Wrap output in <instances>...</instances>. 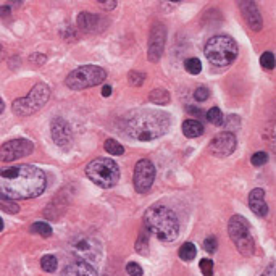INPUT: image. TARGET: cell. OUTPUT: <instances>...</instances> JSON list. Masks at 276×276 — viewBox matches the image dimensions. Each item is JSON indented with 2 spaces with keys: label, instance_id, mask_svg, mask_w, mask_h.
<instances>
[{
  "label": "cell",
  "instance_id": "obj_1",
  "mask_svg": "<svg viewBox=\"0 0 276 276\" xmlns=\"http://www.w3.org/2000/svg\"><path fill=\"white\" fill-rule=\"evenodd\" d=\"M47 188V176L34 165L0 168V197L5 200H25L39 197Z\"/></svg>",
  "mask_w": 276,
  "mask_h": 276
},
{
  "label": "cell",
  "instance_id": "obj_2",
  "mask_svg": "<svg viewBox=\"0 0 276 276\" xmlns=\"http://www.w3.org/2000/svg\"><path fill=\"white\" fill-rule=\"evenodd\" d=\"M124 128L128 136L136 141H154L163 136L170 128V115L152 109L134 110L126 118Z\"/></svg>",
  "mask_w": 276,
  "mask_h": 276
},
{
  "label": "cell",
  "instance_id": "obj_3",
  "mask_svg": "<svg viewBox=\"0 0 276 276\" xmlns=\"http://www.w3.org/2000/svg\"><path fill=\"white\" fill-rule=\"evenodd\" d=\"M144 230L160 241L173 242L179 236V221L171 208L155 205L144 213Z\"/></svg>",
  "mask_w": 276,
  "mask_h": 276
},
{
  "label": "cell",
  "instance_id": "obj_4",
  "mask_svg": "<svg viewBox=\"0 0 276 276\" xmlns=\"http://www.w3.org/2000/svg\"><path fill=\"white\" fill-rule=\"evenodd\" d=\"M205 57L215 67H230L237 57V44L230 36H213L205 44Z\"/></svg>",
  "mask_w": 276,
  "mask_h": 276
},
{
  "label": "cell",
  "instance_id": "obj_5",
  "mask_svg": "<svg viewBox=\"0 0 276 276\" xmlns=\"http://www.w3.org/2000/svg\"><path fill=\"white\" fill-rule=\"evenodd\" d=\"M86 175L102 189H110L119 181V168L112 158H95L86 168Z\"/></svg>",
  "mask_w": 276,
  "mask_h": 276
},
{
  "label": "cell",
  "instance_id": "obj_6",
  "mask_svg": "<svg viewBox=\"0 0 276 276\" xmlns=\"http://www.w3.org/2000/svg\"><path fill=\"white\" fill-rule=\"evenodd\" d=\"M105 79L107 73L104 68L97 67V65H84V67L71 71L67 76V79H65V84L73 91H82V89L99 86Z\"/></svg>",
  "mask_w": 276,
  "mask_h": 276
},
{
  "label": "cell",
  "instance_id": "obj_7",
  "mask_svg": "<svg viewBox=\"0 0 276 276\" xmlns=\"http://www.w3.org/2000/svg\"><path fill=\"white\" fill-rule=\"evenodd\" d=\"M50 97V87L47 84H36L31 89L26 97L23 99H16L13 102V112L18 117H28L33 115L38 110H40L42 107L47 104V100Z\"/></svg>",
  "mask_w": 276,
  "mask_h": 276
},
{
  "label": "cell",
  "instance_id": "obj_8",
  "mask_svg": "<svg viewBox=\"0 0 276 276\" xmlns=\"http://www.w3.org/2000/svg\"><path fill=\"white\" fill-rule=\"evenodd\" d=\"M228 233H230L231 241L235 242L236 249L242 255H252L255 252V241L250 233V226L241 215H235L228 225Z\"/></svg>",
  "mask_w": 276,
  "mask_h": 276
},
{
  "label": "cell",
  "instance_id": "obj_9",
  "mask_svg": "<svg viewBox=\"0 0 276 276\" xmlns=\"http://www.w3.org/2000/svg\"><path fill=\"white\" fill-rule=\"evenodd\" d=\"M134 189L139 194H146L151 191L155 181V166L151 160H139L134 168Z\"/></svg>",
  "mask_w": 276,
  "mask_h": 276
},
{
  "label": "cell",
  "instance_id": "obj_10",
  "mask_svg": "<svg viewBox=\"0 0 276 276\" xmlns=\"http://www.w3.org/2000/svg\"><path fill=\"white\" fill-rule=\"evenodd\" d=\"M34 151V144L28 139H13L5 142L0 147V160L8 163V161H15L18 158L28 157Z\"/></svg>",
  "mask_w": 276,
  "mask_h": 276
},
{
  "label": "cell",
  "instance_id": "obj_11",
  "mask_svg": "<svg viewBox=\"0 0 276 276\" xmlns=\"http://www.w3.org/2000/svg\"><path fill=\"white\" fill-rule=\"evenodd\" d=\"M71 250L79 257L82 262L94 260L100 254V244L89 236H78L71 242Z\"/></svg>",
  "mask_w": 276,
  "mask_h": 276
},
{
  "label": "cell",
  "instance_id": "obj_12",
  "mask_svg": "<svg viewBox=\"0 0 276 276\" xmlns=\"http://www.w3.org/2000/svg\"><path fill=\"white\" fill-rule=\"evenodd\" d=\"M236 149V137L230 131L217 134L210 142V152L217 157H228Z\"/></svg>",
  "mask_w": 276,
  "mask_h": 276
},
{
  "label": "cell",
  "instance_id": "obj_13",
  "mask_svg": "<svg viewBox=\"0 0 276 276\" xmlns=\"http://www.w3.org/2000/svg\"><path fill=\"white\" fill-rule=\"evenodd\" d=\"M165 40H166V29L163 25L157 23L152 31H151V40H149V60L151 62H158L161 53L165 49Z\"/></svg>",
  "mask_w": 276,
  "mask_h": 276
},
{
  "label": "cell",
  "instance_id": "obj_14",
  "mask_svg": "<svg viewBox=\"0 0 276 276\" xmlns=\"http://www.w3.org/2000/svg\"><path fill=\"white\" fill-rule=\"evenodd\" d=\"M71 126L63 118H55L52 121V139L58 147H65L71 142Z\"/></svg>",
  "mask_w": 276,
  "mask_h": 276
},
{
  "label": "cell",
  "instance_id": "obj_15",
  "mask_svg": "<svg viewBox=\"0 0 276 276\" xmlns=\"http://www.w3.org/2000/svg\"><path fill=\"white\" fill-rule=\"evenodd\" d=\"M239 7H241L244 20L249 25V28L252 29V31H260L263 23H262L259 7H257L254 2H241L239 3Z\"/></svg>",
  "mask_w": 276,
  "mask_h": 276
},
{
  "label": "cell",
  "instance_id": "obj_16",
  "mask_svg": "<svg viewBox=\"0 0 276 276\" xmlns=\"http://www.w3.org/2000/svg\"><path fill=\"white\" fill-rule=\"evenodd\" d=\"M249 207L257 217H267L268 215V203L265 202V191L257 188L249 196Z\"/></svg>",
  "mask_w": 276,
  "mask_h": 276
},
{
  "label": "cell",
  "instance_id": "obj_17",
  "mask_svg": "<svg viewBox=\"0 0 276 276\" xmlns=\"http://www.w3.org/2000/svg\"><path fill=\"white\" fill-rule=\"evenodd\" d=\"M102 23H107V21L102 16L89 13V11H82V13H79V16H78V26L86 33H99L102 29L100 28Z\"/></svg>",
  "mask_w": 276,
  "mask_h": 276
},
{
  "label": "cell",
  "instance_id": "obj_18",
  "mask_svg": "<svg viewBox=\"0 0 276 276\" xmlns=\"http://www.w3.org/2000/svg\"><path fill=\"white\" fill-rule=\"evenodd\" d=\"M62 276H99V275L94 270V267L91 265V263L82 262V260H76L73 263H70V265L63 270Z\"/></svg>",
  "mask_w": 276,
  "mask_h": 276
},
{
  "label": "cell",
  "instance_id": "obj_19",
  "mask_svg": "<svg viewBox=\"0 0 276 276\" xmlns=\"http://www.w3.org/2000/svg\"><path fill=\"white\" fill-rule=\"evenodd\" d=\"M183 133L189 139H194V137H199L203 134V126L197 119H186L183 123Z\"/></svg>",
  "mask_w": 276,
  "mask_h": 276
},
{
  "label": "cell",
  "instance_id": "obj_20",
  "mask_svg": "<svg viewBox=\"0 0 276 276\" xmlns=\"http://www.w3.org/2000/svg\"><path fill=\"white\" fill-rule=\"evenodd\" d=\"M149 99H151L152 104H157V105H166L170 104V94L165 89H154L149 95Z\"/></svg>",
  "mask_w": 276,
  "mask_h": 276
},
{
  "label": "cell",
  "instance_id": "obj_21",
  "mask_svg": "<svg viewBox=\"0 0 276 276\" xmlns=\"http://www.w3.org/2000/svg\"><path fill=\"white\" fill-rule=\"evenodd\" d=\"M196 255H197V249L193 242H184L181 247H179V257H181V260L184 262L194 260Z\"/></svg>",
  "mask_w": 276,
  "mask_h": 276
},
{
  "label": "cell",
  "instance_id": "obj_22",
  "mask_svg": "<svg viewBox=\"0 0 276 276\" xmlns=\"http://www.w3.org/2000/svg\"><path fill=\"white\" fill-rule=\"evenodd\" d=\"M29 231L34 233V235H39L42 237H49L52 235V228L49 226V223H44V221H38V223H34Z\"/></svg>",
  "mask_w": 276,
  "mask_h": 276
},
{
  "label": "cell",
  "instance_id": "obj_23",
  "mask_svg": "<svg viewBox=\"0 0 276 276\" xmlns=\"http://www.w3.org/2000/svg\"><path fill=\"white\" fill-rule=\"evenodd\" d=\"M207 119L208 123H212L213 126H221L223 124V113H221L220 109H217V107H213V109H210L207 112Z\"/></svg>",
  "mask_w": 276,
  "mask_h": 276
},
{
  "label": "cell",
  "instance_id": "obj_24",
  "mask_svg": "<svg viewBox=\"0 0 276 276\" xmlns=\"http://www.w3.org/2000/svg\"><path fill=\"white\" fill-rule=\"evenodd\" d=\"M136 250L139 252V254H144L146 255L149 252V233L144 230L139 237H137V242H136Z\"/></svg>",
  "mask_w": 276,
  "mask_h": 276
},
{
  "label": "cell",
  "instance_id": "obj_25",
  "mask_svg": "<svg viewBox=\"0 0 276 276\" xmlns=\"http://www.w3.org/2000/svg\"><path fill=\"white\" fill-rule=\"evenodd\" d=\"M184 68L191 75H199L202 71V62L199 58H188L184 62Z\"/></svg>",
  "mask_w": 276,
  "mask_h": 276
},
{
  "label": "cell",
  "instance_id": "obj_26",
  "mask_svg": "<svg viewBox=\"0 0 276 276\" xmlns=\"http://www.w3.org/2000/svg\"><path fill=\"white\" fill-rule=\"evenodd\" d=\"M104 147H105V151L109 152L110 155H123L124 154V147L118 141H115V139L105 141V146Z\"/></svg>",
  "mask_w": 276,
  "mask_h": 276
},
{
  "label": "cell",
  "instance_id": "obj_27",
  "mask_svg": "<svg viewBox=\"0 0 276 276\" xmlns=\"http://www.w3.org/2000/svg\"><path fill=\"white\" fill-rule=\"evenodd\" d=\"M57 259L53 255H44L42 257V260H40V267L44 272H49V273H53L57 270Z\"/></svg>",
  "mask_w": 276,
  "mask_h": 276
},
{
  "label": "cell",
  "instance_id": "obj_28",
  "mask_svg": "<svg viewBox=\"0 0 276 276\" xmlns=\"http://www.w3.org/2000/svg\"><path fill=\"white\" fill-rule=\"evenodd\" d=\"M128 81L131 86H134V87H139L144 84V81H146V75L144 73H139V71H131L129 73V78H128Z\"/></svg>",
  "mask_w": 276,
  "mask_h": 276
},
{
  "label": "cell",
  "instance_id": "obj_29",
  "mask_svg": "<svg viewBox=\"0 0 276 276\" xmlns=\"http://www.w3.org/2000/svg\"><path fill=\"white\" fill-rule=\"evenodd\" d=\"M260 65L265 70H273L275 68V55L273 52H265L260 57Z\"/></svg>",
  "mask_w": 276,
  "mask_h": 276
},
{
  "label": "cell",
  "instance_id": "obj_30",
  "mask_svg": "<svg viewBox=\"0 0 276 276\" xmlns=\"http://www.w3.org/2000/svg\"><path fill=\"white\" fill-rule=\"evenodd\" d=\"M268 161V154L267 152H257L252 155L250 158V163L255 165V166H263Z\"/></svg>",
  "mask_w": 276,
  "mask_h": 276
},
{
  "label": "cell",
  "instance_id": "obj_31",
  "mask_svg": "<svg viewBox=\"0 0 276 276\" xmlns=\"http://www.w3.org/2000/svg\"><path fill=\"white\" fill-rule=\"evenodd\" d=\"M200 270H202L203 276H213V262L210 259L200 260Z\"/></svg>",
  "mask_w": 276,
  "mask_h": 276
},
{
  "label": "cell",
  "instance_id": "obj_32",
  "mask_svg": "<svg viewBox=\"0 0 276 276\" xmlns=\"http://www.w3.org/2000/svg\"><path fill=\"white\" fill-rule=\"evenodd\" d=\"M217 247H218L217 237L210 236V237L205 239V241H203V249H205L208 254H213V252H217Z\"/></svg>",
  "mask_w": 276,
  "mask_h": 276
},
{
  "label": "cell",
  "instance_id": "obj_33",
  "mask_svg": "<svg viewBox=\"0 0 276 276\" xmlns=\"http://www.w3.org/2000/svg\"><path fill=\"white\" fill-rule=\"evenodd\" d=\"M126 272H128L129 276H142V268L139 263H134V262H129L128 265H126Z\"/></svg>",
  "mask_w": 276,
  "mask_h": 276
},
{
  "label": "cell",
  "instance_id": "obj_34",
  "mask_svg": "<svg viewBox=\"0 0 276 276\" xmlns=\"http://www.w3.org/2000/svg\"><path fill=\"white\" fill-rule=\"evenodd\" d=\"M208 97H210V91L207 87H197L194 91V99L197 102H203V100H207Z\"/></svg>",
  "mask_w": 276,
  "mask_h": 276
},
{
  "label": "cell",
  "instance_id": "obj_35",
  "mask_svg": "<svg viewBox=\"0 0 276 276\" xmlns=\"http://www.w3.org/2000/svg\"><path fill=\"white\" fill-rule=\"evenodd\" d=\"M0 210H3V212H7V213H18V212H20V207H18L16 203H11L8 200V202L0 203Z\"/></svg>",
  "mask_w": 276,
  "mask_h": 276
},
{
  "label": "cell",
  "instance_id": "obj_36",
  "mask_svg": "<svg viewBox=\"0 0 276 276\" xmlns=\"http://www.w3.org/2000/svg\"><path fill=\"white\" fill-rule=\"evenodd\" d=\"M100 7L105 8V10H113L117 7V2H113V0H112V2H109V3H100Z\"/></svg>",
  "mask_w": 276,
  "mask_h": 276
},
{
  "label": "cell",
  "instance_id": "obj_37",
  "mask_svg": "<svg viewBox=\"0 0 276 276\" xmlns=\"http://www.w3.org/2000/svg\"><path fill=\"white\" fill-rule=\"evenodd\" d=\"M110 94H112V87L110 86H104V87H102V95H104V97H109Z\"/></svg>",
  "mask_w": 276,
  "mask_h": 276
},
{
  "label": "cell",
  "instance_id": "obj_38",
  "mask_svg": "<svg viewBox=\"0 0 276 276\" xmlns=\"http://www.w3.org/2000/svg\"><path fill=\"white\" fill-rule=\"evenodd\" d=\"M10 15V7H0V16H8Z\"/></svg>",
  "mask_w": 276,
  "mask_h": 276
},
{
  "label": "cell",
  "instance_id": "obj_39",
  "mask_svg": "<svg viewBox=\"0 0 276 276\" xmlns=\"http://www.w3.org/2000/svg\"><path fill=\"white\" fill-rule=\"evenodd\" d=\"M3 110H5V104H3V100L0 99V113H2Z\"/></svg>",
  "mask_w": 276,
  "mask_h": 276
},
{
  "label": "cell",
  "instance_id": "obj_40",
  "mask_svg": "<svg viewBox=\"0 0 276 276\" xmlns=\"http://www.w3.org/2000/svg\"><path fill=\"white\" fill-rule=\"evenodd\" d=\"M3 230V221H2V218H0V231Z\"/></svg>",
  "mask_w": 276,
  "mask_h": 276
},
{
  "label": "cell",
  "instance_id": "obj_41",
  "mask_svg": "<svg viewBox=\"0 0 276 276\" xmlns=\"http://www.w3.org/2000/svg\"><path fill=\"white\" fill-rule=\"evenodd\" d=\"M2 53H3V49H2V45H0V58H2Z\"/></svg>",
  "mask_w": 276,
  "mask_h": 276
},
{
  "label": "cell",
  "instance_id": "obj_42",
  "mask_svg": "<svg viewBox=\"0 0 276 276\" xmlns=\"http://www.w3.org/2000/svg\"><path fill=\"white\" fill-rule=\"evenodd\" d=\"M104 276H115V275H110V273H105Z\"/></svg>",
  "mask_w": 276,
  "mask_h": 276
}]
</instances>
